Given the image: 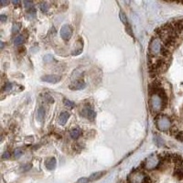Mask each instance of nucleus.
<instances>
[{
	"label": "nucleus",
	"instance_id": "0eeeda50",
	"mask_svg": "<svg viewBox=\"0 0 183 183\" xmlns=\"http://www.w3.org/2000/svg\"><path fill=\"white\" fill-rule=\"evenodd\" d=\"M81 113H82V116H84V117H86L90 120H94L95 116H96L95 112L94 111V109L92 108L91 106H85V107L82 109Z\"/></svg>",
	"mask_w": 183,
	"mask_h": 183
},
{
	"label": "nucleus",
	"instance_id": "9d476101",
	"mask_svg": "<svg viewBox=\"0 0 183 183\" xmlns=\"http://www.w3.org/2000/svg\"><path fill=\"white\" fill-rule=\"evenodd\" d=\"M45 166L49 170H53L56 167V159L54 157H50L45 162Z\"/></svg>",
	"mask_w": 183,
	"mask_h": 183
},
{
	"label": "nucleus",
	"instance_id": "393cba45",
	"mask_svg": "<svg viewBox=\"0 0 183 183\" xmlns=\"http://www.w3.org/2000/svg\"><path fill=\"white\" fill-rule=\"evenodd\" d=\"M12 87H13V84H12V83L7 82L6 84L5 85V87H4V90H5L6 92H9V91L12 89Z\"/></svg>",
	"mask_w": 183,
	"mask_h": 183
},
{
	"label": "nucleus",
	"instance_id": "39448f33",
	"mask_svg": "<svg viewBox=\"0 0 183 183\" xmlns=\"http://www.w3.org/2000/svg\"><path fill=\"white\" fill-rule=\"evenodd\" d=\"M160 161H161V158H160V156H157V154H152L150 155L144 162V167L145 169H147L148 170H154L158 167Z\"/></svg>",
	"mask_w": 183,
	"mask_h": 183
},
{
	"label": "nucleus",
	"instance_id": "9b49d317",
	"mask_svg": "<svg viewBox=\"0 0 183 183\" xmlns=\"http://www.w3.org/2000/svg\"><path fill=\"white\" fill-rule=\"evenodd\" d=\"M69 117H70V113L68 112H62L60 113V116H59V122L60 125H65L67 123V121L69 120Z\"/></svg>",
	"mask_w": 183,
	"mask_h": 183
},
{
	"label": "nucleus",
	"instance_id": "f03ea898",
	"mask_svg": "<svg viewBox=\"0 0 183 183\" xmlns=\"http://www.w3.org/2000/svg\"><path fill=\"white\" fill-rule=\"evenodd\" d=\"M129 183H150L151 180L148 175L143 171L135 170H134L128 178Z\"/></svg>",
	"mask_w": 183,
	"mask_h": 183
},
{
	"label": "nucleus",
	"instance_id": "412c9836",
	"mask_svg": "<svg viewBox=\"0 0 183 183\" xmlns=\"http://www.w3.org/2000/svg\"><path fill=\"white\" fill-rule=\"evenodd\" d=\"M40 9H41L42 12L47 13L48 10H49V6H48L47 3H41V4H40Z\"/></svg>",
	"mask_w": 183,
	"mask_h": 183
},
{
	"label": "nucleus",
	"instance_id": "dca6fc26",
	"mask_svg": "<svg viewBox=\"0 0 183 183\" xmlns=\"http://www.w3.org/2000/svg\"><path fill=\"white\" fill-rule=\"evenodd\" d=\"M24 37H23L22 35H18L17 36L16 38H15V40H14V43L15 45H20L22 44L23 42H24Z\"/></svg>",
	"mask_w": 183,
	"mask_h": 183
},
{
	"label": "nucleus",
	"instance_id": "cd10ccee",
	"mask_svg": "<svg viewBox=\"0 0 183 183\" xmlns=\"http://www.w3.org/2000/svg\"><path fill=\"white\" fill-rule=\"evenodd\" d=\"M18 30V24H15L13 26V33H17Z\"/></svg>",
	"mask_w": 183,
	"mask_h": 183
},
{
	"label": "nucleus",
	"instance_id": "ddd939ff",
	"mask_svg": "<svg viewBox=\"0 0 183 183\" xmlns=\"http://www.w3.org/2000/svg\"><path fill=\"white\" fill-rule=\"evenodd\" d=\"M44 117H45V109H44V107L40 106L37 112V120L39 121L40 123H41V122H43V120H44Z\"/></svg>",
	"mask_w": 183,
	"mask_h": 183
},
{
	"label": "nucleus",
	"instance_id": "f8f14e48",
	"mask_svg": "<svg viewBox=\"0 0 183 183\" xmlns=\"http://www.w3.org/2000/svg\"><path fill=\"white\" fill-rule=\"evenodd\" d=\"M70 87L72 90H82L85 87V82H83L82 81H76Z\"/></svg>",
	"mask_w": 183,
	"mask_h": 183
},
{
	"label": "nucleus",
	"instance_id": "aec40b11",
	"mask_svg": "<svg viewBox=\"0 0 183 183\" xmlns=\"http://www.w3.org/2000/svg\"><path fill=\"white\" fill-rule=\"evenodd\" d=\"M63 102H64V104L66 106H68V107H70V108H72V107H74V106H75V104L73 102L70 101V100H68V99H64Z\"/></svg>",
	"mask_w": 183,
	"mask_h": 183
},
{
	"label": "nucleus",
	"instance_id": "f257e3e1",
	"mask_svg": "<svg viewBox=\"0 0 183 183\" xmlns=\"http://www.w3.org/2000/svg\"><path fill=\"white\" fill-rule=\"evenodd\" d=\"M167 103V97H161L157 94H151L149 98V106L152 112L158 113L163 110Z\"/></svg>",
	"mask_w": 183,
	"mask_h": 183
},
{
	"label": "nucleus",
	"instance_id": "f3484780",
	"mask_svg": "<svg viewBox=\"0 0 183 183\" xmlns=\"http://www.w3.org/2000/svg\"><path fill=\"white\" fill-rule=\"evenodd\" d=\"M81 135V130L80 129H73V130L71 131V136L72 137L73 139L78 138Z\"/></svg>",
	"mask_w": 183,
	"mask_h": 183
},
{
	"label": "nucleus",
	"instance_id": "b1692460",
	"mask_svg": "<svg viewBox=\"0 0 183 183\" xmlns=\"http://www.w3.org/2000/svg\"><path fill=\"white\" fill-rule=\"evenodd\" d=\"M23 4H24L25 7H27V9H32V6H33V3L31 1H24L23 2Z\"/></svg>",
	"mask_w": 183,
	"mask_h": 183
},
{
	"label": "nucleus",
	"instance_id": "2f4dec72",
	"mask_svg": "<svg viewBox=\"0 0 183 183\" xmlns=\"http://www.w3.org/2000/svg\"><path fill=\"white\" fill-rule=\"evenodd\" d=\"M0 44H1V45H0V46H1V49H3L4 48V42H1Z\"/></svg>",
	"mask_w": 183,
	"mask_h": 183
},
{
	"label": "nucleus",
	"instance_id": "6ab92c4d",
	"mask_svg": "<svg viewBox=\"0 0 183 183\" xmlns=\"http://www.w3.org/2000/svg\"><path fill=\"white\" fill-rule=\"evenodd\" d=\"M119 17H120V19H121V21L124 23L125 25H127V18H126V14L123 12V11H121L120 12V14H119Z\"/></svg>",
	"mask_w": 183,
	"mask_h": 183
},
{
	"label": "nucleus",
	"instance_id": "4be33fe9",
	"mask_svg": "<svg viewBox=\"0 0 183 183\" xmlns=\"http://www.w3.org/2000/svg\"><path fill=\"white\" fill-rule=\"evenodd\" d=\"M52 60H53V57H52L51 55H50V54H48V55H45V56H44V58H43L44 62H46V63L50 62Z\"/></svg>",
	"mask_w": 183,
	"mask_h": 183
},
{
	"label": "nucleus",
	"instance_id": "1a4fd4ad",
	"mask_svg": "<svg viewBox=\"0 0 183 183\" xmlns=\"http://www.w3.org/2000/svg\"><path fill=\"white\" fill-rule=\"evenodd\" d=\"M176 169L174 171V176L178 179H183V162L179 165H176Z\"/></svg>",
	"mask_w": 183,
	"mask_h": 183
},
{
	"label": "nucleus",
	"instance_id": "7ed1b4c3",
	"mask_svg": "<svg viewBox=\"0 0 183 183\" xmlns=\"http://www.w3.org/2000/svg\"><path fill=\"white\" fill-rule=\"evenodd\" d=\"M155 122L157 129L162 132H167L172 127L170 119L166 116H157Z\"/></svg>",
	"mask_w": 183,
	"mask_h": 183
},
{
	"label": "nucleus",
	"instance_id": "a878e982",
	"mask_svg": "<svg viewBox=\"0 0 183 183\" xmlns=\"http://www.w3.org/2000/svg\"><path fill=\"white\" fill-rule=\"evenodd\" d=\"M88 182H90V179L88 178H81L76 183H88Z\"/></svg>",
	"mask_w": 183,
	"mask_h": 183
},
{
	"label": "nucleus",
	"instance_id": "bb28decb",
	"mask_svg": "<svg viewBox=\"0 0 183 183\" xmlns=\"http://www.w3.org/2000/svg\"><path fill=\"white\" fill-rule=\"evenodd\" d=\"M9 157H10V153H9V152H5V153L3 154V156H2L3 159H6V158H9Z\"/></svg>",
	"mask_w": 183,
	"mask_h": 183
},
{
	"label": "nucleus",
	"instance_id": "5701e85b",
	"mask_svg": "<svg viewBox=\"0 0 183 183\" xmlns=\"http://www.w3.org/2000/svg\"><path fill=\"white\" fill-rule=\"evenodd\" d=\"M22 156V151L20 149H15L14 151V157L15 158H18Z\"/></svg>",
	"mask_w": 183,
	"mask_h": 183
},
{
	"label": "nucleus",
	"instance_id": "6e6552de",
	"mask_svg": "<svg viewBox=\"0 0 183 183\" xmlns=\"http://www.w3.org/2000/svg\"><path fill=\"white\" fill-rule=\"evenodd\" d=\"M62 77L60 75H55V74H50V75H45L43 77H41V80L46 82L50 83H57L58 82L60 81Z\"/></svg>",
	"mask_w": 183,
	"mask_h": 183
},
{
	"label": "nucleus",
	"instance_id": "a211bd4d",
	"mask_svg": "<svg viewBox=\"0 0 183 183\" xmlns=\"http://www.w3.org/2000/svg\"><path fill=\"white\" fill-rule=\"evenodd\" d=\"M36 17V10L35 9H29V12L27 14V18L28 19H32Z\"/></svg>",
	"mask_w": 183,
	"mask_h": 183
},
{
	"label": "nucleus",
	"instance_id": "c85d7f7f",
	"mask_svg": "<svg viewBox=\"0 0 183 183\" xmlns=\"http://www.w3.org/2000/svg\"><path fill=\"white\" fill-rule=\"evenodd\" d=\"M0 20L2 22H5L6 20V15H0Z\"/></svg>",
	"mask_w": 183,
	"mask_h": 183
},
{
	"label": "nucleus",
	"instance_id": "c756f323",
	"mask_svg": "<svg viewBox=\"0 0 183 183\" xmlns=\"http://www.w3.org/2000/svg\"><path fill=\"white\" fill-rule=\"evenodd\" d=\"M9 1H0V5L1 6H6V5H9Z\"/></svg>",
	"mask_w": 183,
	"mask_h": 183
},
{
	"label": "nucleus",
	"instance_id": "2eb2a0df",
	"mask_svg": "<svg viewBox=\"0 0 183 183\" xmlns=\"http://www.w3.org/2000/svg\"><path fill=\"white\" fill-rule=\"evenodd\" d=\"M154 142H155V144L157 145V146H158V147H161V146H163V145L165 144L164 140L160 136H158V135H155L154 136Z\"/></svg>",
	"mask_w": 183,
	"mask_h": 183
},
{
	"label": "nucleus",
	"instance_id": "7c9ffc66",
	"mask_svg": "<svg viewBox=\"0 0 183 183\" xmlns=\"http://www.w3.org/2000/svg\"><path fill=\"white\" fill-rule=\"evenodd\" d=\"M12 3H13L15 6H18V5H19V1H17V0H15V1H12Z\"/></svg>",
	"mask_w": 183,
	"mask_h": 183
},
{
	"label": "nucleus",
	"instance_id": "20e7f679",
	"mask_svg": "<svg viewBox=\"0 0 183 183\" xmlns=\"http://www.w3.org/2000/svg\"><path fill=\"white\" fill-rule=\"evenodd\" d=\"M162 42L161 40L157 37L152 38V40L149 43V54L152 57H156L157 55H160V51H161L162 48Z\"/></svg>",
	"mask_w": 183,
	"mask_h": 183
},
{
	"label": "nucleus",
	"instance_id": "4468645a",
	"mask_svg": "<svg viewBox=\"0 0 183 183\" xmlns=\"http://www.w3.org/2000/svg\"><path fill=\"white\" fill-rule=\"evenodd\" d=\"M104 174H105V171H99V172H95V173H94V174H92V175H91L90 178H89V179H90V181H94V180H97V179H101Z\"/></svg>",
	"mask_w": 183,
	"mask_h": 183
},
{
	"label": "nucleus",
	"instance_id": "423d86ee",
	"mask_svg": "<svg viewBox=\"0 0 183 183\" xmlns=\"http://www.w3.org/2000/svg\"><path fill=\"white\" fill-rule=\"evenodd\" d=\"M72 36V28L69 25H64L60 28V37L64 40H69Z\"/></svg>",
	"mask_w": 183,
	"mask_h": 183
}]
</instances>
